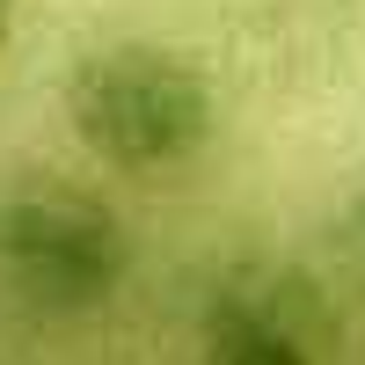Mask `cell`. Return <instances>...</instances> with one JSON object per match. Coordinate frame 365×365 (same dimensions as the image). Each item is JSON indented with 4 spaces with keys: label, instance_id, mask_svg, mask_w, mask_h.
Returning a JSON list of instances; mask_svg holds the SVG:
<instances>
[{
    "label": "cell",
    "instance_id": "1",
    "mask_svg": "<svg viewBox=\"0 0 365 365\" xmlns=\"http://www.w3.org/2000/svg\"><path fill=\"white\" fill-rule=\"evenodd\" d=\"M66 117L96 161L125 175H161L212 139V88L190 58L161 44H110L73 66Z\"/></svg>",
    "mask_w": 365,
    "mask_h": 365
},
{
    "label": "cell",
    "instance_id": "2",
    "mask_svg": "<svg viewBox=\"0 0 365 365\" xmlns=\"http://www.w3.org/2000/svg\"><path fill=\"white\" fill-rule=\"evenodd\" d=\"M132 241L96 197L22 190L0 205V285L37 314H88L125 285Z\"/></svg>",
    "mask_w": 365,
    "mask_h": 365
},
{
    "label": "cell",
    "instance_id": "3",
    "mask_svg": "<svg viewBox=\"0 0 365 365\" xmlns=\"http://www.w3.org/2000/svg\"><path fill=\"white\" fill-rule=\"evenodd\" d=\"M220 365H314V358L299 351L292 336H241V344H234Z\"/></svg>",
    "mask_w": 365,
    "mask_h": 365
},
{
    "label": "cell",
    "instance_id": "4",
    "mask_svg": "<svg viewBox=\"0 0 365 365\" xmlns=\"http://www.w3.org/2000/svg\"><path fill=\"white\" fill-rule=\"evenodd\" d=\"M0 44H8V0H0Z\"/></svg>",
    "mask_w": 365,
    "mask_h": 365
}]
</instances>
